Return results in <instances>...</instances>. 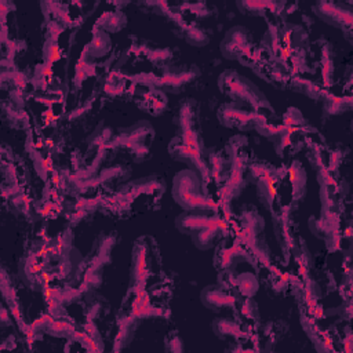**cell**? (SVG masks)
I'll return each mask as SVG.
<instances>
[{
    "label": "cell",
    "instance_id": "cell-1",
    "mask_svg": "<svg viewBox=\"0 0 353 353\" xmlns=\"http://www.w3.org/2000/svg\"><path fill=\"white\" fill-rule=\"evenodd\" d=\"M174 200L185 210H210L212 201L203 190L201 175L194 170L179 171L172 182Z\"/></svg>",
    "mask_w": 353,
    "mask_h": 353
},
{
    "label": "cell",
    "instance_id": "cell-2",
    "mask_svg": "<svg viewBox=\"0 0 353 353\" xmlns=\"http://www.w3.org/2000/svg\"><path fill=\"white\" fill-rule=\"evenodd\" d=\"M219 87L234 101L251 103L255 110L265 108L272 110L266 97L250 80L240 76L234 70H226L222 76H219Z\"/></svg>",
    "mask_w": 353,
    "mask_h": 353
},
{
    "label": "cell",
    "instance_id": "cell-3",
    "mask_svg": "<svg viewBox=\"0 0 353 353\" xmlns=\"http://www.w3.org/2000/svg\"><path fill=\"white\" fill-rule=\"evenodd\" d=\"M214 226H219V219L210 210H186L176 218V228L190 236Z\"/></svg>",
    "mask_w": 353,
    "mask_h": 353
},
{
    "label": "cell",
    "instance_id": "cell-4",
    "mask_svg": "<svg viewBox=\"0 0 353 353\" xmlns=\"http://www.w3.org/2000/svg\"><path fill=\"white\" fill-rule=\"evenodd\" d=\"M223 55L229 59H239L240 57L251 55V36L250 32L241 26L230 29L221 44Z\"/></svg>",
    "mask_w": 353,
    "mask_h": 353
},
{
    "label": "cell",
    "instance_id": "cell-5",
    "mask_svg": "<svg viewBox=\"0 0 353 353\" xmlns=\"http://www.w3.org/2000/svg\"><path fill=\"white\" fill-rule=\"evenodd\" d=\"M201 302L211 310H221L226 306H232L234 303V298L229 295L222 287L211 285L203 290Z\"/></svg>",
    "mask_w": 353,
    "mask_h": 353
},
{
    "label": "cell",
    "instance_id": "cell-6",
    "mask_svg": "<svg viewBox=\"0 0 353 353\" xmlns=\"http://www.w3.org/2000/svg\"><path fill=\"white\" fill-rule=\"evenodd\" d=\"M316 14L324 19L327 23H332L335 26L342 28L343 25H350L352 22V14L349 10L343 11L338 8L335 4L330 3H319L316 7Z\"/></svg>",
    "mask_w": 353,
    "mask_h": 353
},
{
    "label": "cell",
    "instance_id": "cell-7",
    "mask_svg": "<svg viewBox=\"0 0 353 353\" xmlns=\"http://www.w3.org/2000/svg\"><path fill=\"white\" fill-rule=\"evenodd\" d=\"M222 123L230 121L229 125H237L240 128H245L247 123H255V116L244 112L241 109H234V108H228V109H222Z\"/></svg>",
    "mask_w": 353,
    "mask_h": 353
},
{
    "label": "cell",
    "instance_id": "cell-8",
    "mask_svg": "<svg viewBox=\"0 0 353 353\" xmlns=\"http://www.w3.org/2000/svg\"><path fill=\"white\" fill-rule=\"evenodd\" d=\"M237 285L240 287V291L244 294V295H252L255 291H256V280L252 274H241L239 277V281H237Z\"/></svg>",
    "mask_w": 353,
    "mask_h": 353
},
{
    "label": "cell",
    "instance_id": "cell-9",
    "mask_svg": "<svg viewBox=\"0 0 353 353\" xmlns=\"http://www.w3.org/2000/svg\"><path fill=\"white\" fill-rule=\"evenodd\" d=\"M214 330L219 336H225L226 334H237L236 331H239V327L228 319H216L214 321Z\"/></svg>",
    "mask_w": 353,
    "mask_h": 353
},
{
    "label": "cell",
    "instance_id": "cell-10",
    "mask_svg": "<svg viewBox=\"0 0 353 353\" xmlns=\"http://www.w3.org/2000/svg\"><path fill=\"white\" fill-rule=\"evenodd\" d=\"M186 40L193 46H204L208 41V36L197 29H190L186 34Z\"/></svg>",
    "mask_w": 353,
    "mask_h": 353
}]
</instances>
